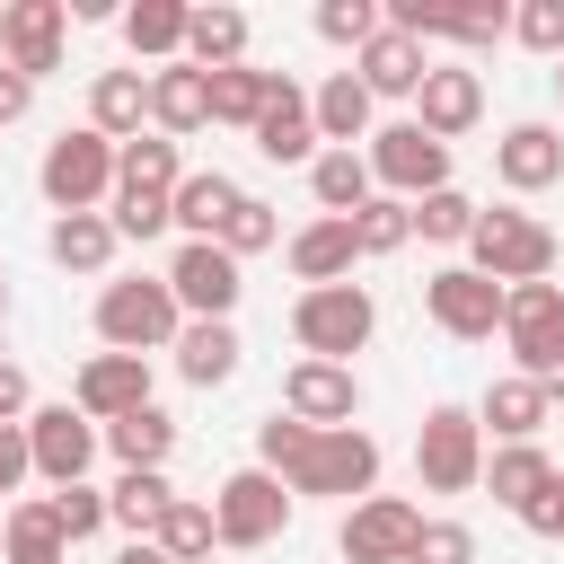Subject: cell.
Here are the masks:
<instances>
[{"label": "cell", "mask_w": 564, "mask_h": 564, "mask_svg": "<svg viewBox=\"0 0 564 564\" xmlns=\"http://www.w3.org/2000/svg\"><path fill=\"white\" fill-rule=\"evenodd\" d=\"M256 467H273L291 494H352V502H370V485H379V441L370 432H308V423H291L282 405L256 423Z\"/></svg>", "instance_id": "obj_1"}, {"label": "cell", "mask_w": 564, "mask_h": 564, "mask_svg": "<svg viewBox=\"0 0 564 564\" xmlns=\"http://www.w3.org/2000/svg\"><path fill=\"white\" fill-rule=\"evenodd\" d=\"M97 335H106V352H176V335H185V308H176V291H167V273L150 282V273H132V282H106L97 291Z\"/></svg>", "instance_id": "obj_2"}, {"label": "cell", "mask_w": 564, "mask_h": 564, "mask_svg": "<svg viewBox=\"0 0 564 564\" xmlns=\"http://www.w3.org/2000/svg\"><path fill=\"white\" fill-rule=\"evenodd\" d=\"M35 185H44V203H53V220L62 212H97V203H115V141L106 132H53L44 141V159H35Z\"/></svg>", "instance_id": "obj_3"}, {"label": "cell", "mask_w": 564, "mask_h": 564, "mask_svg": "<svg viewBox=\"0 0 564 564\" xmlns=\"http://www.w3.org/2000/svg\"><path fill=\"white\" fill-rule=\"evenodd\" d=\"M291 335L308 361H352L370 335H379V300L361 282H326V291H300L291 300Z\"/></svg>", "instance_id": "obj_4"}, {"label": "cell", "mask_w": 564, "mask_h": 564, "mask_svg": "<svg viewBox=\"0 0 564 564\" xmlns=\"http://www.w3.org/2000/svg\"><path fill=\"white\" fill-rule=\"evenodd\" d=\"M467 264H476L485 282H502V291L546 282V273H555V229H546L538 212H485L476 238H467Z\"/></svg>", "instance_id": "obj_5"}, {"label": "cell", "mask_w": 564, "mask_h": 564, "mask_svg": "<svg viewBox=\"0 0 564 564\" xmlns=\"http://www.w3.org/2000/svg\"><path fill=\"white\" fill-rule=\"evenodd\" d=\"M414 476H423V494H476L485 485V423H476V405H432L423 414Z\"/></svg>", "instance_id": "obj_6"}, {"label": "cell", "mask_w": 564, "mask_h": 564, "mask_svg": "<svg viewBox=\"0 0 564 564\" xmlns=\"http://www.w3.org/2000/svg\"><path fill=\"white\" fill-rule=\"evenodd\" d=\"M291 511H300V494H291L273 467H238V476H220V494H212L220 546H273V538L291 529Z\"/></svg>", "instance_id": "obj_7"}, {"label": "cell", "mask_w": 564, "mask_h": 564, "mask_svg": "<svg viewBox=\"0 0 564 564\" xmlns=\"http://www.w3.org/2000/svg\"><path fill=\"white\" fill-rule=\"evenodd\" d=\"M370 176H379V194L423 203V194L449 185V141H432L414 115H405V123H379V132H370Z\"/></svg>", "instance_id": "obj_8"}, {"label": "cell", "mask_w": 564, "mask_h": 564, "mask_svg": "<svg viewBox=\"0 0 564 564\" xmlns=\"http://www.w3.org/2000/svg\"><path fill=\"white\" fill-rule=\"evenodd\" d=\"M423 317L449 344H494L502 335V282H485L476 264H441V273H423Z\"/></svg>", "instance_id": "obj_9"}, {"label": "cell", "mask_w": 564, "mask_h": 564, "mask_svg": "<svg viewBox=\"0 0 564 564\" xmlns=\"http://www.w3.org/2000/svg\"><path fill=\"white\" fill-rule=\"evenodd\" d=\"M502 344L520 379H546L564 361V282H520L502 291Z\"/></svg>", "instance_id": "obj_10"}, {"label": "cell", "mask_w": 564, "mask_h": 564, "mask_svg": "<svg viewBox=\"0 0 564 564\" xmlns=\"http://www.w3.org/2000/svg\"><path fill=\"white\" fill-rule=\"evenodd\" d=\"M282 414L291 423H308V432H352V414H361V379H352V361H291L282 370Z\"/></svg>", "instance_id": "obj_11"}, {"label": "cell", "mask_w": 564, "mask_h": 564, "mask_svg": "<svg viewBox=\"0 0 564 564\" xmlns=\"http://www.w3.org/2000/svg\"><path fill=\"white\" fill-rule=\"evenodd\" d=\"M167 291H176V308L185 317H229L238 308V256L220 247V238H185L176 247V264H167Z\"/></svg>", "instance_id": "obj_12"}, {"label": "cell", "mask_w": 564, "mask_h": 564, "mask_svg": "<svg viewBox=\"0 0 564 564\" xmlns=\"http://www.w3.org/2000/svg\"><path fill=\"white\" fill-rule=\"evenodd\" d=\"M70 405H79L97 432L123 423V414H141V405H150V361H141V352H88L79 379H70Z\"/></svg>", "instance_id": "obj_13"}, {"label": "cell", "mask_w": 564, "mask_h": 564, "mask_svg": "<svg viewBox=\"0 0 564 564\" xmlns=\"http://www.w3.org/2000/svg\"><path fill=\"white\" fill-rule=\"evenodd\" d=\"M97 423L79 405H35L26 414V449H35V476L44 485H88V458H97Z\"/></svg>", "instance_id": "obj_14"}, {"label": "cell", "mask_w": 564, "mask_h": 564, "mask_svg": "<svg viewBox=\"0 0 564 564\" xmlns=\"http://www.w3.org/2000/svg\"><path fill=\"white\" fill-rule=\"evenodd\" d=\"M414 529H423V511H414V502H397V494H370V502H352V511H344L335 546H344V564H405Z\"/></svg>", "instance_id": "obj_15"}, {"label": "cell", "mask_w": 564, "mask_h": 564, "mask_svg": "<svg viewBox=\"0 0 564 564\" xmlns=\"http://www.w3.org/2000/svg\"><path fill=\"white\" fill-rule=\"evenodd\" d=\"M256 150L273 167H317V106H308V88L291 70H273V97L256 115Z\"/></svg>", "instance_id": "obj_16"}, {"label": "cell", "mask_w": 564, "mask_h": 564, "mask_svg": "<svg viewBox=\"0 0 564 564\" xmlns=\"http://www.w3.org/2000/svg\"><path fill=\"white\" fill-rule=\"evenodd\" d=\"M62 26H70V9H62V0H9V9H0L9 70H18V79H44V70H62Z\"/></svg>", "instance_id": "obj_17"}, {"label": "cell", "mask_w": 564, "mask_h": 564, "mask_svg": "<svg viewBox=\"0 0 564 564\" xmlns=\"http://www.w3.org/2000/svg\"><path fill=\"white\" fill-rule=\"evenodd\" d=\"M414 123H423L432 141L476 132V123H485V79H476V70H458V62H441V70L414 88Z\"/></svg>", "instance_id": "obj_18"}, {"label": "cell", "mask_w": 564, "mask_h": 564, "mask_svg": "<svg viewBox=\"0 0 564 564\" xmlns=\"http://www.w3.org/2000/svg\"><path fill=\"white\" fill-rule=\"evenodd\" d=\"M494 176H502L511 194L564 185V132H555V123H511V132L494 141Z\"/></svg>", "instance_id": "obj_19"}, {"label": "cell", "mask_w": 564, "mask_h": 564, "mask_svg": "<svg viewBox=\"0 0 564 564\" xmlns=\"http://www.w3.org/2000/svg\"><path fill=\"white\" fill-rule=\"evenodd\" d=\"M352 79H361L370 97H414V88L432 79V62H423V44H414L405 26H379V35L352 53Z\"/></svg>", "instance_id": "obj_20"}, {"label": "cell", "mask_w": 564, "mask_h": 564, "mask_svg": "<svg viewBox=\"0 0 564 564\" xmlns=\"http://www.w3.org/2000/svg\"><path fill=\"white\" fill-rule=\"evenodd\" d=\"M203 123H212V70H194V62L150 70V132L185 141V132H203Z\"/></svg>", "instance_id": "obj_21"}, {"label": "cell", "mask_w": 564, "mask_h": 564, "mask_svg": "<svg viewBox=\"0 0 564 564\" xmlns=\"http://www.w3.org/2000/svg\"><path fill=\"white\" fill-rule=\"evenodd\" d=\"M361 264V247H352V220H308V229H291V273H300V291H326V282H344Z\"/></svg>", "instance_id": "obj_22"}, {"label": "cell", "mask_w": 564, "mask_h": 564, "mask_svg": "<svg viewBox=\"0 0 564 564\" xmlns=\"http://www.w3.org/2000/svg\"><path fill=\"white\" fill-rule=\"evenodd\" d=\"M546 414H555V405H546V388H538V379H520V370H502V379L476 397V423H485L494 441H538V432H546Z\"/></svg>", "instance_id": "obj_23"}, {"label": "cell", "mask_w": 564, "mask_h": 564, "mask_svg": "<svg viewBox=\"0 0 564 564\" xmlns=\"http://www.w3.org/2000/svg\"><path fill=\"white\" fill-rule=\"evenodd\" d=\"M141 123H150V79H141V70H97V88H88V132H106V141L123 150V141H141Z\"/></svg>", "instance_id": "obj_24"}, {"label": "cell", "mask_w": 564, "mask_h": 564, "mask_svg": "<svg viewBox=\"0 0 564 564\" xmlns=\"http://www.w3.org/2000/svg\"><path fill=\"white\" fill-rule=\"evenodd\" d=\"M238 326L229 317H185V335H176V379L185 388H220L229 370H238Z\"/></svg>", "instance_id": "obj_25"}, {"label": "cell", "mask_w": 564, "mask_h": 564, "mask_svg": "<svg viewBox=\"0 0 564 564\" xmlns=\"http://www.w3.org/2000/svg\"><path fill=\"white\" fill-rule=\"evenodd\" d=\"M546 476H555V458H546L538 441H502V449H485V494H494L511 520L546 494Z\"/></svg>", "instance_id": "obj_26"}, {"label": "cell", "mask_w": 564, "mask_h": 564, "mask_svg": "<svg viewBox=\"0 0 564 564\" xmlns=\"http://www.w3.org/2000/svg\"><path fill=\"white\" fill-rule=\"evenodd\" d=\"M308 106H317V141H326V150H352V141H370V132H379V123H370V115H379V97H370L352 70H335Z\"/></svg>", "instance_id": "obj_27"}, {"label": "cell", "mask_w": 564, "mask_h": 564, "mask_svg": "<svg viewBox=\"0 0 564 564\" xmlns=\"http://www.w3.org/2000/svg\"><path fill=\"white\" fill-rule=\"evenodd\" d=\"M308 194H317V212H326V220H352V212L379 194V176H370V150H317V167H308Z\"/></svg>", "instance_id": "obj_28"}, {"label": "cell", "mask_w": 564, "mask_h": 564, "mask_svg": "<svg viewBox=\"0 0 564 564\" xmlns=\"http://www.w3.org/2000/svg\"><path fill=\"white\" fill-rule=\"evenodd\" d=\"M115 247H123V238H115V220H106V212H62V220L44 229V256H53L62 273H106V264H115Z\"/></svg>", "instance_id": "obj_29"}, {"label": "cell", "mask_w": 564, "mask_h": 564, "mask_svg": "<svg viewBox=\"0 0 564 564\" xmlns=\"http://www.w3.org/2000/svg\"><path fill=\"white\" fill-rule=\"evenodd\" d=\"M185 18H194L185 0H132V9H123V44H132V62H159V70L185 62Z\"/></svg>", "instance_id": "obj_30"}, {"label": "cell", "mask_w": 564, "mask_h": 564, "mask_svg": "<svg viewBox=\"0 0 564 564\" xmlns=\"http://www.w3.org/2000/svg\"><path fill=\"white\" fill-rule=\"evenodd\" d=\"M185 62H194V70H238V62H247V9H229V0L194 9V18H185Z\"/></svg>", "instance_id": "obj_31"}, {"label": "cell", "mask_w": 564, "mask_h": 564, "mask_svg": "<svg viewBox=\"0 0 564 564\" xmlns=\"http://www.w3.org/2000/svg\"><path fill=\"white\" fill-rule=\"evenodd\" d=\"M185 185V150L167 132H141L115 150V194H176Z\"/></svg>", "instance_id": "obj_32"}, {"label": "cell", "mask_w": 564, "mask_h": 564, "mask_svg": "<svg viewBox=\"0 0 564 564\" xmlns=\"http://www.w3.org/2000/svg\"><path fill=\"white\" fill-rule=\"evenodd\" d=\"M167 502H176V485H167V467H123V476L106 485V511H115V529H132V538H159V520H167Z\"/></svg>", "instance_id": "obj_33"}, {"label": "cell", "mask_w": 564, "mask_h": 564, "mask_svg": "<svg viewBox=\"0 0 564 564\" xmlns=\"http://www.w3.org/2000/svg\"><path fill=\"white\" fill-rule=\"evenodd\" d=\"M0 564H70V538H62L53 502H9V520H0Z\"/></svg>", "instance_id": "obj_34"}, {"label": "cell", "mask_w": 564, "mask_h": 564, "mask_svg": "<svg viewBox=\"0 0 564 564\" xmlns=\"http://www.w3.org/2000/svg\"><path fill=\"white\" fill-rule=\"evenodd\" d=\"M238 203H247V194H238L220 167H194V176L176 185V229H185V238H220Z\"/></svg>", "instance_id": "obj_35"}, {"label": "cell", "mask_w": 564, "mask_h": 564, "mask_svg": "<svg viewBox=\"0 0 564 564\" xmlns=\"http://www.w3.org/2000/svg\"><path fill=\"white\" fill-rule=\"evenodd\" d=\"M150 546H159L167 564H212V546H220V529H212V502H194V494H176Z\"/></svg>", "instance_id": "obj_36"}, {"label": "cell", "mask_w": 564, "mask_h": 564, "mask_svg": "<svg viewBox=\"0 0 564 564\" xmlns=\"http://www.w3.org/2000/svg\"><path fill=\"white\" fill-rule=\"evenodd\" d=\"M106 449H115L123 467H167V449H176V414H159V405H141V414H123V423H106Z\"/></svg>", "instance_id": "obj_37"}, {"label": "cell", "mask_w": 564, "mask_h": 564, "mask_svg": "<svg viewBox=\"0 0 564 564\" xmlns=\"http://www.w3.org/2000/svg\"><path fill=\"white\" fill-rule=\"evenodd\" d=\"M264 97H273V70H256V62H238V70H212V123H238V132H256Z\"/></svg>", "instance_id": "obj_38"}, {"label": "cell", "mask_w": 564, "mask_h": 564, "mask_svg": "<svg viewBox=\"0 0 564 564\" xmlns=\"http://www.w3.org/2000/svg\"><path fill=\"white\" fill-rule=\"evenodd\" d=\"M476 220H485V212H476L458 185H441V194H423V203H414V238H432V247H467V238H476Z\"/></svg>", "instance_id": "obj_39"}, {"label": "cell", "mask_w": 564, "mask_h": 564, "mask_svg": "<svg viewBox=\"0 0 564 564\" xmlns=\"http://www.w3.org/2000/svg\"><path fill=\"white\" fill-rule=\"evenodd\" d=\"M414 238V203H397V194H370L361 212H352V247L361 256H397Z\"/></svg>", "instance_id": "obj_40"}, {"label": "cell", "mask_w": 564, "mask_h": 564, "mask_svg": "<svg viewBox=\"0 0 564 564\" xmlns=\"http://www.w3.org/2000/svg\"><path fill=\"white\" fill-rule=\"evenodd\" d=\"M379 26H388V9H379V0H317V35H326V44H344V53H361Z\"/></svg>", "instance_id": "obj_41"}, {"label": "cell", "mask_w": 564, "mask_h": 564, "mask_svg": "<svg viewBox=\"0 0 564 564\" xmlns=\"http://www.w3.org/2000/svg\"><path fill=\"white\" fill-rule=\"evenodd\" d=\"M511 44H529L538 62H564V0H520L511 9Z\"/></svg>", "instance_id": "obj_42"}, {"label": "cell", "mask_w": 564, "mask_h": 564, "mask_svg": "<svg viewBox=\"0 0 564 564\" xmlns=\"http://www.w3.org/2000/svg\"><path fill=\"white\" fill-rule=\"evenodd\" d=\"M106 220H115V238H159V229H176V194H115Z\"/></svg>", "instance_id": "obj_43"}, {"label": "cell", "mask_w": 564, "mask_h": 564, "mask_svg": "<svg viewBox=\"0 0 564 564\" xmlns=\"http://www.w3.org/2000/svg\"><path fill=\"white\" fill-rule=\"evenodd\" d=\"M273 238H282V220H273V203H264V194H247V203L229 212V229H220V247H229L238 264H247V256H264Z\"/></svg>", "instance_id": "obj_44"}, {"label": "cell", "mask_w": 564, "mask_h": 564, "mask_svg": "<svg viewBox=\"0 0 564 564\" xmlns=\"http://www.w3.org/2000/svg\"><path fill=\"white\" fill-rule=\"evenodd\" d=\"M44 502H53V520H62V538H70V546H79V538H97V529H106V520H115V511H106V494H97V485H53V494H44Z\"/></svg>", "instance_id": "obj_45"}, {"label": "cell", "mask_w": 564, "mask_h": 564, "mask_svg": "<svg viewBox=\"0 0 564 564\" xmlns=\"http://www.w3.org/2000/svg\"><path fill=\"white\" fill-rule=\"evenodd\" d=\"M405 564H476V529L467 520H423L414 546H405Z\"/></svg>", "instance_id": "obj_46"}, {"label": "cell", "mask_w": 564, "mask_h": 564, "mask_svg": "<svg viewBox=\"0 0 564 564\" xmlns=\"http://www.w3.org/2000/svg\"><path fill=\"white\" fill-rule=\"evenodd\" d=\"M35 476V449H26V423H0V511H9V494Z\"/></svg>", "instance_id": "obj_47"}, {"label": "cell", "mask_w": 564, "mask_h": 564, "mask_svg": "<svg viewBox=\"0 0 564 564\" xmlns=\"http://www.w3.org/2000/svg\"><path fill=\"white\" fill-rule=\"evenodd\" d=\"M520 529H538V538H564V467H555V476H546V494L520 511Z\"/></svg>", "instance_id": "obj_48"}, {"label": "cell", "mask_w": 564, "mask_h": 564, "mask_svg": "<svg viewBox=\"0 0 564 564\" xmlns=\"http://www.w3.org/2000/svg\"><path fill=\"white\" fill-rule=\"evenodd\" d=\"M35 405H26V370L18 361H0V423H26Z\"/></svg>", "instance_id": "obj_49"}, {"label": "cell", "mask_w": 564, "mask_h": 564, "mask_svg": "<svg viewBox=\"0 0 564 564\" xmlns=\"http://www.w3.org/2000/svg\"><path fill=\"white\" fill-rule=\"evenodd\" d=\"M26 106H35V79H18V70L0 62V123H18Z\"/></svg>", "instance_id": "obj_50"}, {"label": "cell", "mask_w": 564, "mask_h": 564, "mask_svg": "<svg viewBox=\"0 0 564 564\" xmlns=\"http://www.w3.org/2000/svg\"><path fill=\"white\" fill-rule=\"evenodd\" d=\"M115 564H167V555H159V546H150V538H132V546H123V555H115Z\"/></svg>", "instance_id": "obj_51"}, {"label": "cell", "mask_w": 564, "mask_h": 564, "mask_svg": "<svg viewBox=\"0 0 564 564\" xmlns=\"http://www.w3.org/2000/svg\"><path fill=\"white\" fill-rule=\"evenodd\" d=\"M538 388H546V405H564V361H555V370H546Z\"/></svg>", "instance_id": "obj_52"}, {"label": "cell", "mask_w": 564, "mask_h": 564, "mask_svg": "<svg viewBox=\"0 0 564 564\" xmlns=\"http://www.w3.org/2000/svg\"><path fill=\"white\" fill-rule=\"evenodd\" d=\"M0 317H9V273H0Z\"/></svg>", "instance_id": "obj_53"}, {"label": "cell", "mask_w": 564, "mask_h": 564, "mask_svg": "<svg viewBox=\"0 0 564 564\" xmlns=\"http://www.w3.org/2000/svg\"><path fill=\"white\" fill-rule=\"evenodd\" d=\"M555 97H564V62H555Z\"/></svg>", "instance_id": "obj_54"}, {"label": "cell", "mask_w": 564, "mask_h": 564, "mask_svg": "<svg viewBox=\"0 0 564 564\" xmlns=\"http://www.w3.org/2000/svg\"><path fill=\"white\" fill-rule=\"evenodd\" d=\"M0 62H9V35H0Z\"/></svg>", "instance_id": "obj_55"}, {"label": "cell", "mask_w": 564, "mask_h": 564, "mask_svg": "<svg viewBox=\"0 0 564 564\" xmlns=\"http://www.w3.org/2000/svg\"><path fill=\"white\" fill-rule=\"evenodd\" d=\"M0 520H9V511H0Z\"/></svg>", "instance_id": "obj_56"}]
</instances>
